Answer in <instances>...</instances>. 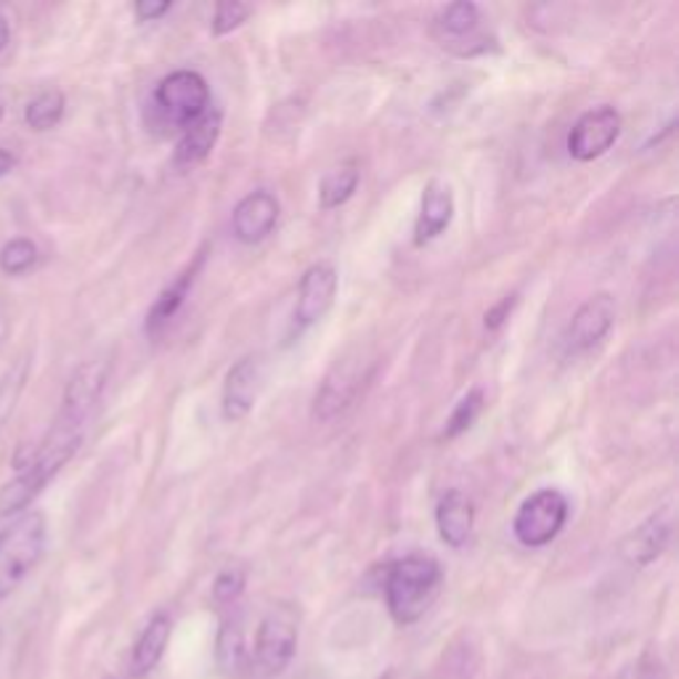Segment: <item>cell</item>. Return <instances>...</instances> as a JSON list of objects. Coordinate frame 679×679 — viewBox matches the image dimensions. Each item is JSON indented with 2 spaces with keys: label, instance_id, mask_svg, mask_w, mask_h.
<instances>
[{
  "label": "cell",
  "instance_id": "1",
  "mask_svg": "<svg viewBox=\"0 0 679 679\" xmlns=\"http://www.w3.org/2000/svg\"><path fill=\"white\" fill-rule=\"evenodd\" d=\"M80 441H83V428L56 420V425L40 443L38 452L30 454V460L22 462V465H17V479L0 488V521L30 507L40 491L56 479L59 470L78 454Z\"/></svg>",
  "mask_w": 679,
  "mask_h": 679
},
{
  "label": "cell",
  "instance_id": "2",
  "mask_svg": "<svg viewBox=\"0 0 679 679\" xmlns=\"http://www.w3.org/2000/svg\"><path fill=\"white\" fill-rule=\"evenodd\" d=\"M443 582L439 560L428 555H409L390 563L385 574V600L395 624L409 627L420 621L435 600Z\"/></svg>",
  "mask_w": 679,
  "mask_h": 679
},
{
  "label": "cell",
  "instance_id": "3",
  "mask_svg": "<svg viewBox=\"0 0 679 679\" xmlns=\"http://www.w3.org/2000/svg\"><path fill=\"white\" fill-rule=\"evenodd\" d=\"M374 359L369 356L364 348H351L335 361L332 369L327 372V378L321 380L319 390H316L313 399V416L321 422L335 420L346 409L353 407V401L359 399L361 388L367 385V380L372 378Z\"/></svg>",
  "mask_w": 679,
  "mask_h": 679
},
{
  "label": "cell",
  "instance_id": "4",
  "mask_svg": "<svg viewBox=\"0 0 679 679\" xmlns=\"http://www.w3.org/2000/svg\"><path fill=\"white\" fill-rule=\"evenodd\" d=\"M45 553V517L27 513L0 534V597L27 579Z\"/></svg>",
  "mask_w": 679,
  "mask_h": 679
},
{
  "label": "cell",
  "instance_id": "5",
  "mask_svg": "<svg viewBox=\"0 0 679 679\" xmlns=\"http://www.w3.org/2000/svg\"><path fill=\"white\" fill-rule=\"evenodd\" d=\"M433 38L439 40L441 49L454 53V56H479L496 43L494 35L486 30V17H483L481 6L470 3V0H460V3L446 6L435 13Z\"/></svg>",
  "mask_w": 679,
  "mask_h": 679
},
{
  "label": "cell",
  "instance_id": "6",
  "mask_svg": "<svg viewBox=\"0 0 679 679\" xmlns=\"http://www.w3.org/2000/svg\"><path fill=\"white\" fill-rule=\"evenodd\" d=\"M568 500L557 488H542L531 494L517 510L513 534L523 547H547L568 521Z\"/></svg>",
  "mask_w": 679,
  "mask_h": 679
},
{
  "label": "cell",
  "instance_id": "7",
  "mask_svg": "<svg viewBox=\"0 0 679 679\" xmlns=\"http://www.w3.org/2000/svg\"><path fill=\"white\" fill-rule=\"evenodd\" d=\"M154 106L163 114L165 123L189 127L210 110V89L199 72L178 70L167 75L154 91Z\"/></svg>",
  "mask_w": 679,
  "mask_h": 679
},
{
  "label": "cell",
  "instance_id": "8",
  "mask_svg": "<svg viewBox=\"0 0 679 679\" xmlns=\"http://www.w3.org/2000/svg\"><path fill=\"white\" fill-rule=\"evenodd\" d=\"M298 648V614L290 605H279L268 614L255 637V667L264 677H277L290 667Z\"/></svg>",
  "mask_w": 679,
  "mask_h": 679
},
{
  "label": "cell",
  "instance_id": "9",
  "mask_svg": "<svg viewBox=\"0 0 679 679\" xmlns=\"http://www.w3.org/2000/svg\"><path fill=\"white\" fill-rule=\"evenodd\" d=\"M618 133H621V114L614 106H597L582 114L570 127L568 154L579 163H591L616 144Z\"/></svg>",
  "mask_w": 679,
  "mask_h": 679
},
{
  "label": "cell",
  "instance_id": "10",
  "mask_svg": "<svg viewBox=\"0 0 679 679\" xmlns=\"http://www.w3.org/2000/svg\"><path fill=\"white\" fill-rule=\"evenodd\" d=\"M335 295H338V271L332 264H316L302 274L298 302H295L292 325L298 332L313 327L316 321H321L332 308Z\"/></svg>",
  "mask_w": 679,
  "mask_h": 679
},
{
  "label": "cell",
  "instance_id": "11",
  "mask_svg": "<svg viewBox=\"0 0 679 679\" xmlns=\"http://www.w3.org/2000/svg\"><path fill=\"white\" fill-rule=\"evenodd\" d=\"M614 321H616V300L610 298L608 292L595 295V298L584 302L579 311L574 313V319H570L566 332L568 348L574 353L589 351V348H595L597 342L614 329Z\"/></svg>",
  "mask_w": 679,
  "mask_h": 679
},
{
  "label": "cell",
  "instance_id": "12",
  "mask_svg": "<svg viewBox=\"0 0 679 679\" xmlns=\"http://www.w3.org/2000/svg\"><path fill=\"white\" fill-rule=\"evenodd\" d=\"M260 380H264V364H260L258 356H245V359L228 369L224 382V401H220L228 422L245 420L253 412L260 393Z\"/></svg>",
  "mask_w": 679,
  "mask_h": 679
},
{
  "label": "cell",
  "instance_id": "13",
  "mask_svg": "<svg viewBox=\"0 0 679 679\" xmlns=\"http://www.w3.org/2000/svg\"><path fill=\"white\" fill-rule=\"evenodd\" d=\"M279 199L274 197L271 192L260 189L247 194V197L234 207V237H237L241 245H258V241H264L268 234L274 232V226H277L279 220Z\"/></svg>",
  "mask_w": 679,
  "mask_h": 679
},
{
  "label": "cell",
  "instance_id": "14",
  "mask_svg": "<svg viewBox=\"0 0 679 679\" xmlns=\"http://www.w3.org/2000/svg\"><path fill=\"white\" fill-rule=\"evenodd\" d=\"M106 374H110V364H106V361H89V364L80 367L78 372L72 374L70 385H66L64 407L59 420L83 428L85 416L96 407L101 390H104Z\"/></svg>",
  "mask_w": 679,
  "mask_h": 679
},
{
  "label": "cell",
  "instance_id": "15",
  "mask_svg": "<svg viewBox=\"0 0 679 679\" xmlns=\"http://www.w3.org/2000/svg\"><path fill=\"white\" fill-rule=\"evenodd\" d=\"M454 218V194L452 186L446 181L433 178L422 192V205H420V218L414 226V241L416 247L430 245L433 239H439L446 232L449 224Z\"/></svg>",
  "mask_w": 679,
  "mask_h": 679
},
{
  "label": "cell",
  "instance_id": "16",
  "mask_svg": "<svg viewBox=\"0 0 679 679\" xmlns=\"http://www.w3.org/2000/svg\"><path fill=\"white\" fill-rule=\"evenodd\" d=\"M435 526L449 547H465L475 526V507L465 491L452 488L441 496L439 507H435Z\"/></svg>",
  "mask_w": 679,
  "mask_h": 679
},
{
  "label": "cell",
  "instance_id": "17",
  "mask_svg": "<svg viewBox=\"0 0 679 679\" xmlns=\"http://www.w3.org/2000/svg\"><path fill=\"white\" fill-rule=\"evenodd\" d=\"M220 125H224V114L218 110H207L197 123L184 131V138L176 146V165L178 167H194L205 163L210 157L220 136Z\"/></svg>",
  "mask_w": 679,
  "mask_h": 679
},
{
  "label": "cell",
  "instance_id": "18",
  "mask_svg": "<svg viewBox=\"0 0 679 679\" xmlns=\"http://www.w3.org/2000/svg\"><path fill=\"white\" fill-rule=\"evenodd\" d=\"M173 621L167 614H157L146 624V629L141 631V637L133 645L131 656V675L133 677H146L157 669V663L163 661L167 642H171Z\"/></svg>",
  "mask_w": 679,
  "mask_h": 679
},
{
  "label": "cell",
  "instance_id": "19",
  "mask_svg": "<svg viewBox=\"0 0 679 679\" xmlns=\"http://www.w3.org/2000/svg\"><path fill=\"white\" fill-rule=\"evenodd\" d=\"M202 260H205V255H199L197 264L186 268V271L181 274V277L173 281L171 287H167V290L160 292V298L154 300L152 311L146 313V335H160V332H163V329L171 325L173 316L181 311V306H184L186 295H189L192 285H194V277H197Z\"/></svg>",
  "mask_w": 679,
  "mask_h": 679
},
{
  "label": "cell",
  "instance_id": "20",
  "mask_svg": "<svg viewBox=\"0 0 679 679\" xmlns=\"http://www.w3.org/2000/svg\"><path fill=\"white\" fill-rule=\"evenodd\" d=\"M671 536V526L663 515H654L648 523H642L635 534L624 542V555L635 566H648L658 555L667 549Z\"/></svg>",
  "mask_w": 679,
  "mask_h": 679
},
{
  "label": "cell",
  "instance_id": "21",
  "mask_svg": "<svg viewBox=\"0 0 679 679\" xmlns=\"http://www.w3.org/2000/svg\"><path fill=\"white\" fill-rule=\"evenodd\" d=\"M215 658H218V667L226 677H239L247 667V642H245V629L237 618H226L220 624L218 640H215Z\"/></svg>",
  "mask_w": 679,
  "mask_h": 679
},
{
  "label": "cell",
  "instance_id": "22",
  "mask_svg": "<svg viewBox=\"0 0 679 679\" xmlns=\"http://www.w3.org/2000/svg\"><path fill=\"white\" fill-rule=\"evenodd\" d=\"M359 181H361V171L356 163H342L338 167H332L319 186V205L325 207V210L342 207L353 197Z\"/></svg>",
  "mask_w": 679,
  "mask_h": 679
},
{
  "label": "cell",
  "instance_id": "23",
  "mask_svg": "<svg viewBox=\"0 0 679 679\" xmlns=\"http://www.w3.org/2000/svg\"><path fill=\"white\" fill-rule=\"evenodd\" d=\"M64 106H66V101H64L62 91L53 89V91L38 93V96L32 99L24 110L27 125L38 133L51 131V127H56L59 123H62Z\"/></svg>",
  "mask_w": 679,
  "mask_h": 679
},
{
  "label": "cell",
  "instance_id": "24",
  "mask_svg": "<svg viewBox=\"0 0 679 679\" xmlns=\"http://www.w3.org/2000/svg\"><path fill=\"white\" fill-rule=\"evenodd\" d=\"M38 264V247L35 241L27 237H17L6 241L3 250H0V271L9 274V277H22Z\"/></svg>",
  "mask_w": 679,
  "mask_h": 679
},
{
  "label": "cell",
  "instance_id": "25",
  "mask_svg": "<svg viewBox=\"0 0 679 679\" xmlns=\"http://www.w3.org/2000/svg\"><path fill=\"white\" fill-rule=\"evenodd\" d=\"M481 409H483V393H481L479 388L470 390L465 399L456 403V409L452 412V416H449L446 428H443L441 439L452 441V439H456V435L465 433V430H467L470 425H473L475 420H479Z\"/></svg>",
  "mask_w": 679,
  "mask_h": 679
},
{
  "label": "cell",
  "instance_id": "26",
  "mask_svg": "<svg viewBox=\"0 0 679 679\" xmlns=\"http://www.w3.org/2000/svg\"><path fill=\"white\" fill-rule=\"evenodd\" d=\"M250 17V6L239 3V0H224V3L215 6V17H213V35L224 38L228 32H234L237 27H241Z\"/></svg>",
  "mask_w": 679,
  "mask_h": 679
},
{
  "label": "cell",
  "instance_id": "27",
  "mask_svg": "<svg viewBox=\"0 0 679 679\" xmlns=\"http://www.w3.org/2000/svg\"><path fill=\"white\" fill-rule=\"evenodd\" d=\"M245 584H247L245 570H239V568L224 570V574H220L213 584V600L218 605H232L241 595V591H245Z\"/></svg>",
  "mask_w": 679,
  "mask_h": 679
},
{
  "label": "cell",
  "instance_id": "28",
  "mask_svg": "<svg viewBox=\"0 0 679 679\" xmlns=\"http://www.w3.org/2000/svg\"><path fill=\"white\" fill-rule=\"evenodd\" d=\"M24 374H27L24 364H19V369H13V372H9L3 380H0V425L9 420L13 407H17L19 390L24 385Z\"/></svg>",
  "mask_w": 679,
  "mask_h": 679
},
{
  "label": "cell",
  "instance_id": "29",
  "mask_svg": "<svg viewBox=\"0 0 679 679\" xmlns=\"http://www.w3.org/2000/svg\"><path fill=\"white\" fill-rule=\"evenodd\" d=\"M171 9H173V3H167V0H163V3H154V0H141V3H136V17H138V22H154V19L165 17V13Z\"/></svg>",
  "mask_w": 679,
  "mask_h": 679
},
{
  "label": "cell",
  "instance_id": "30",
  "mask_svg": "<svg viewBox=\"0 0 679 679\" xmlns=\"http://www.w3.org/2000/svg\"><path fill=\"white\" fill-rule=\"evenodd\" d=\"M517 302V295H507L500 306H494L486 313V327L488 329H500L504 325V319H510V311H513V306Z\"/></svg>",
  "mask_w": 679,
  "mask_h": 679
},
{
  "label": "cell",
  "instance_id": "31",
  "mask_svg": "<svg viewBox=\"0 0 679 679\" xmlns=\"http://www.w3.org/2000/svg\"><path fill=\"white\" fill-rule=\"evenodd\" d=\"M13 165H17V160H13L11 152L0 150V178L9 176V173L13 171Z\"/></svg>",
  "mask_w": 679,
  "mask_h": 679
},
{
  "label": "cell",
  "instance_id": "32",
  "mask_svg": "<svg viewBox=\"0 0 679 679\" xmlns=\"http://www.w3.org/2000/svg\"><path fill=\"white\" fill-rule=\"evenodd\" d=\"M9 45V22H6V17L0 13V51Z\"/></svg>",
  "mask_w": 679,
  "mask_h": 679
},
{
  "label": "cell",
  "instance_id": "33",
  "mask_svg": "<svg viewBox=\"0 0 679 679\" xmlns=\"http://www.w3.org/2000/svg\"><path fill=\"white\" fill-rule=\"evenodd\" d=\"M380 679H393V675H382Z\"/></svg>",
  "mask_w": 679,
  "mask_h": 679
},
{
  "label": "cell",
  "instance_id": "34",
  "mask_svg": "<svg viewBox=\"0 0 679 679\" xmlns=\"http://www.w3.org/2000/svg\"><path fill=\"white\" fill-rule=\"evenodd\" d=\"M0 117H3V106H0Z\"/></svg>",
  "mask_w": 679,
  "mask_h": 679
},
{
  "label": "cell",
  "instance_id": "35",
  "mask_svg": "<svg viewBox=\"0 0 679 679\" xmlns=\"http://www.w3.org/2000/svg\"><path fill=\"white\" fill-rule=\"evenodd\" d=\"M106 679H114V677H106Z\"/></svg>",
  "mask_w": 679,
  "mask_h": 679
}]
</instances>
